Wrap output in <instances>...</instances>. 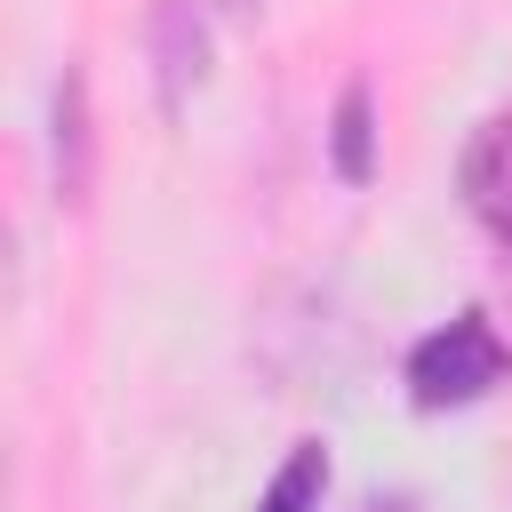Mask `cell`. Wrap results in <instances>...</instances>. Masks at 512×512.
<instances>
[{
	"mask_svg": "<svg viewBox=\"0 0 512 512\" xmlns=\"http://www.w3.org/2000/svg\"><path fill=\"white\" fill-rule=\"evenodd\" d=\"M512 368L504 336L488 328V312H456L448 328H432L416 352H408V400L416 408H464L480 392H496Z\"/></svg>",
	"mask_w": 512,
	"mask_h": 512,
	"instance_id": "cell-1",
	"label": "cell"
},
{
	"mask_svg": "<svg viewBox=\"0 0 512 512\" xmlns=\"http://www.w3.org/2000/svg\"><path fill=\"white\" fill-rule=\"evenodd\" d=\"M464 208L496 240H512V112L472 128V144H464Z\"/></svg>",
	"mask_w": 512,
	"mask_h": 512,
	"instance_id": "cell-2",
	"label": "cell"
},
{
	"mask_svg": "<svg viewBox=\"0 0 512 512\" xmlns=\"http://www.w3.org/2000/svg\"><path fill=\"white\" fill-rule=\"evenodd\" d=\"M152 56H160V96H168V112L208 80V24H200V8L192 0H160L152 8Z\"/></svg>",
	"mask_w": 512,
	"mask_h": 512,
	"instance_id": "cell-3",
	"label": "cell"
},
{
	"mask_svg": "<svg viewBox=\"0 0 512 512\" xmlns=\"http://www.w3.org/2000/svg\"><path fill=\"white\" fill-rule=\"evenodd\" d=\"M56 184H64V200H80V184H88V88H80V72H64V88H56Z\"/></svg>",
	"mask_w": 512,
	"mask_h": 512,
	"instance_id": "cell-4",
	"label": "cell"
},
{
	"mask_svg": "<svg viewBox=\"0 0 512 512\" xmlns=\"http://www.w3.org/2000/svg\"><path fill=\"white\" fill-rule=\"evenodd\" d=\"M328 144H336V176L344 184H368L376 176V120H368V88L360 80L336 96V136Z\"/></svg>",
	"mask_w": 512,
	"mask_h": 512,
	"instance_id": "cell-5",
	"label": "cell"
},
{
	"mask_svg": "<svg viewBox=\"0 0 512 512\" xmlns=\"http://www.w3.org/2000/svg\"><path fill=\"white\" fill-rule=\"evenodd\" d=\"M320 488H328V448L320 440H296L288 464L264 488V512H320Z\"/></svg>",
	"mask_w": 512,
	"mask_h": 512,
	"instance_id": "cell-6",
	"label": "cell"
},
{
	"mask_svg": "<svg viewBox=\"0 0 512 512\" xmlns=\"http://www.w3.org/2000/svg\"><path fill=\"white\" fill-rule=\"evenodd\" d=\"M216 8H224V16H256L264 0H216Z\"/></svg>",
	"mask_w": 512,
	"mask_h": 512,
	"instance_id": "cell-7",
	"label": "cell"
}]
</instances>
